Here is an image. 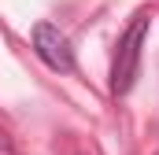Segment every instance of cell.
Listing matches in <instances>:
<instances>
[{"instance_id":"1","label":"cell","mask_w":159,"mask_h":155,"mask_svg":"<svg viewBox=\"0 0 159 155\" xmlns=\"http://www.w3.org/2000/svg\"><path fill=\"white\" fill-rule=\"evenodd\" d=\"M148 15H133L129 26L122 30L119 44H115V59H111V96H126L137 81V70H141V48L148 41Z\"/></svg>"},{"instance_id":"2","label":"cell","mask_w":159,"mask_h":155,"mask_svg":"<svg viewBox=\"0 0 159 155\" xmlns=\"http://www.w3.org/2000/svg\"><path fill=\"white\" fill-rule=\"evenodd\" d=\"M34 52L56 74H70L74 70V48H70L67 33H59V26H52V22H37L34 26Z\"/></svg>"}]
</instances>
